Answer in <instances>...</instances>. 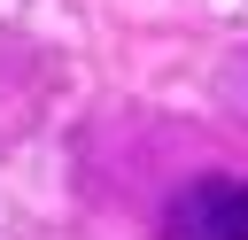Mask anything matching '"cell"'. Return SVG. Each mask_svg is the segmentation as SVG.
Wrapping results in <instances>:
<instances>
[{"mask_svg":"<svg viewBox=\"0 0 248 240\" xmlns=\"http://www.w3.org/2000/svg\"><path fill=\"white\" fill-rule=\"evenodd\" d=\"M163 240H248V178L202 170L163 201Z\"/></svg>","mask_w":248,"mask_h":240,"instance_id":"obj_1","label":"cell"}]
</instances>
